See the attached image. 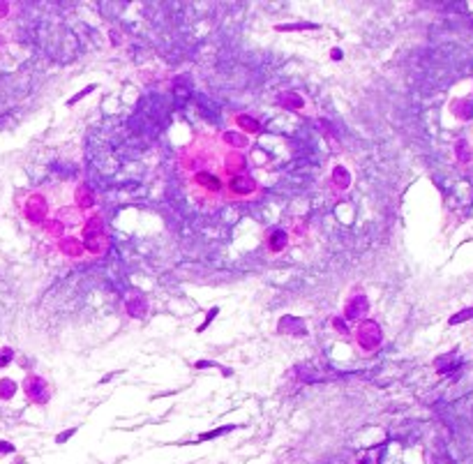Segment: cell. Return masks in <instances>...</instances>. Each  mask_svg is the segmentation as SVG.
I'll return each mask as SVG.
<instances>
[{"instance_id": "6da1fadb", "label": "cell", "mask_w": 473, "mask_h": 464, "mask_svg": "<svg viewBox=\"0 0 473 464\" xmlns=\"http://www.w3.org/2000/svg\"><path fill=\"white\" fill-rule=\"evenodd\" d=\"M226 148L211 134H197L194 141L180 153V166L185 171L189 190L197 194L199 201L213 204L224 199V169Z\"/></svg>"}, {"instance_id": "7a4b0ae2", "label": "cell", "mask_w": 473, "mask_h": 464, "mask_svg": "<svg viewBox=\"0 0 473 464\" xmlns=\"http://www.w3.org/2000/svg\"><path fill=\"white\" fill-rule=\"evenodd\" d=\"M81 245L88 257H102V254L109 250V236H106L102 220L95 215V218H86L84 226H81Z\"/></svg>"}, {"instance_id": "3957f363", "label": "cell", "mask_w": 473, "mask_h": 464, "mask_svg": "<svg viewBox=\"0 0 473 464\" xmlns=\"http://www.w3.org/2000/svg\"><path fill=\"white\" fill-rule=\"evenodd\" d=\"M259 190H261V185L252 173H247V171L229 173L226 183H224V199L226 201H247V199L256 197Z\"/></svg>"}, {"instance_id": "277c9868", "label": "cell", "mask_w": 473, "mask_h": 464, "mask_svg": "<svg viewBox=\"0 0 473 464\" xmlns=\"http://www.w3.org/2000/svg\"><path fill=\"white\" fill-rule=\"evenodd\" d=\"M381 328H378L376 321L365 319L358 324V328L354 331V342L360 354H374L378 347H381Z\"/></svg>"}, {"instance_id": "5b68a950", "label": "cell", "mask_w": 473, "mask_h": 464, "mask_svg": "<svg viewBox=\"0 0 473 464\" xmlns=\"http://www.w3.org/2000/svg\"><path fill=\"white\" fill-rule=\"evenodd\" d=\"M367 314H369V300H367V296H365V293L349 296V300L344 302V309H342V319L360 324V321L367 319Z\"/></svg>"}, {"instance_id": "8992f818", "label": "cell", "mask_w": 473, "mask_h": 464, "mask_svg": "<svg viewBox=\"0 0 473 464\" xmlns=\"http://www.w3.org/2000/svg\"><path fill=\"white\" fill-rule=\"evenodd\" d=\"M263 243H266V250L275 257V254L284 252L289 245H291V236H289L287 229L275 226V229H270V231H266V238H263Z\"/></svg>"}, {"instance_id": "52a82bcc", "label": "cell", "mask_w": 473, "mask_h": 464, "mask_svg": "<svg viewBox=\"0 0 473 464\" xmlns=\"http://www.w3.org/2000/svg\"><path fill=\"white\" fill-rule=\"evenodd\" d=\"M222 146L226 148V151L231 153H240L245 151V148H249V144H252V137H247V134H242L240 130H229L220 137Z\"/></svg>"}, {"instance_id": "ba28073f", "label": "cell", "mask_w": 473, "mask_h": 464, "mask_svg": "<svg viewBox=\"0 0 473 464\" xmlns=\"http://www.w3.org/2000/svg\"><path fill=\"white\" fill-rule=\"evenodd\" d=\"M58 252L63 254L65 259H72V261H81V259L88 257L86 250H84V245H81L79 236H67V238L60 240V243H58Z\"/></svg>"}, {"instance_id": "9c48e42d", "label": "cell", "mask_w": 473, "mask_h": 464, "mask_svg": "<svg viewBox=\"0 0 473 464\" xmlns=\"http://www.w3.org/2000/svg\"><path fill=\"white\" fill-rule=\"evenodd\" d=\"M330 187H333L335 194L349 192V187H351V173H349V169L344 164H337L335 169H333V173H330Z\"/></svg>"}, {"instance_id": "30bf717a", "label": "cell", "mask_w": 473, "mask_h": 464, "mask_svg": "<svg viewBox=\"0 0 473 464\" xmlns=\"http://www.w3.org/2000/svg\"><path fill=\"white\" fill-rule=\"evenodd\" d=\"M277 104L284 106L287 111H307V99L298 95V93H282L280 97H277Z\"/></svg>"}, {"instance_id": "8fae6325", "label": "cell", "mask_w": 473, "mask_h": 464, "mask_svg": "<svg viewBox=\"0 0 473 464\" xmlns=\"http://www.w3.org/2000/svg\"><path fill=\"white\" fill-rule=\"evenodd\" d=\"M233 120V125H238L240 127V132L242 134H247V137H252V134L259 132V120H254V118H249L247 113H238Z\"/></svg>"}]
</instances>
